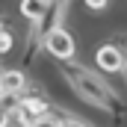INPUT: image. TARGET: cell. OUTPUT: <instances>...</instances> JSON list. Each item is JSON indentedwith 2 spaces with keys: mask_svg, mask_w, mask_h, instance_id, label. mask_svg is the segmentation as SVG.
I'll return each mask as SVG.
<instances>
[{
  "mask_svg": "<svg viewBox=\"0 0 127 127\" xmlns=\"http://www.w3.org/2000/svg\"><path fill=\"white\" fill-rule=\"evenodd\" d=\"M65 80L71 83V89L86 103H92V106L115 115V118H124L127 115V106L121 100V95H115V89L103 80V74H97L92 68H86V65H68L65 68Z\"/></svg>",
  "mask_w": 127,
  "mask_h": 127,
  "instance_id": "6da1fadb",
  "label": "cell"
},
{
  "mask_svg": "<svg viewBox=\"0 0 127 127\" xmlns=\"http://www.w3.org/2000/svg\"><path fill=\"white\" fill-rule=\"evenodd\" d=\"M44 47H47V53L50 56H56V59H71L74 56V35L65 30V27H59V30H53L47 38H44Z\"/></svg>",
  "mask_w": 127,
  "mask_h": 127,
  "instance_id": "7a4b0ae2",
  "label": "cell"
},
{
  "mask_svg": "<svg viewBox=\"0 0 127 127\" xmlns=\"http://www.w3.org/2000/svg\"><path fill=\"white\" fill-rule=\"evenodd\" d=\"M124 53L115 47V44H103L100 50L95 53V62L100 71H106V74H112V71H124Z\"/></svg>",
  "mask_w": 127,
  "mask_h": 127,
  "instance_id": "3957f363",
  "label": "cell"
},
{
  "mask_svg": "<svg viewBox=\"0 0 127 127\" xmlns=\"http://www.w3.org/2000/svg\"><path fill=\"white\" fill-rule=\"evenodd\" d=\"M27 89L24 71H0V95H21Z\"/></svg>",
  "mask_w": 127,
  "mask_h": 127,
  "instance_id": "277c9868",
  "label": "cell"
},
{
  "mask_svg": "<svg viewBox=\"0 0 127 127\" xmlns=\"http://www.w3.org/2000/svg\"><path fill=\"white\" fill-rule=\"evenodd\" d=\"M47 9H50V0H21V15L32 24H38L47 15Z\"/></svg>",
  "mask_w": 127,
  "mask_h": 127,
  "instance_id": "5b68a950",
  "label": "cell"
},
{
  "mask_svg": "<svg viewBox=\"0 0 127 127\" xmlns=\"http://www.w3.org/2000/svg\"><path fill=\"white\" fill-rule=\"evenodd\" d=\"M18 109H21V112H27V115H32V118H44V115H47V109H50V103H47V100H44V97H21V100H18Z\"/></svg>",
  "mask_w": 127,
  "mask_h": 127,
  "instance_id": "8992f818",
  "label": "cell"
},
{
  "mask_svg": "<svg viewBox=\"0 0 127 127\" xmlns=\"http://www.w3.org/2000/svg\"><path fill=\"white\" fill-rule=\"evenodd\" d=\"M12 44H15L12 32H9L6 27H3V30H0V53H9V50H12Z\"/></svg>",
  "mask_w": 127,
  "mask_h": 127,
  "instance_id": "52a82bcc",
  "label": "cell"
},
{
  "mask_svg": "<svg viewBox=\"0 0 127 127\" xmlns=\"http://www.w3.org/2000/svg\"><path fill=\"white\" fill-rule=\"evenodd\" d=\"M32 127H62V121H59V118H53V115H44V118H38Z\"/></svg>",
  "mask_w": 127,
  "mask_h": 127,
  "instance_id": "ba28073f",
  "label": "cell"
},
{
  "mask_svg": "<svg viewBox=\"0 0 127 127\" xmlns=\"http://www.w3.org/2000/svg\"><path fill=\"white\" fill-rule=\"evenodd\" d=\"M15 109H9L6 103H0V127H9V118H12Z\"/></svg>",
  "mask_w": 127,
  "mask_h": 127,
  "instance_id": "9c48e42d",
  "label": "cell"
},
{
  "mask_svg": "<svg viewBox=\"0 0 127 127\" xmlns=\"http://www.w3.org/2000/svg\"><path fill=\"white\" fill-rule=\"evenodd\" d=\"M62 127H92V124H86V121H80V118H74V115H65Z\"/></svg>",
  "mask_w": 127,
  "mask_h": 127,
  "instance_id": "30bf717a",
  "label": "cell"
},
{
  "mask_svg": "<svg viewBox=\"0 0 127 127\" xmlns=\"http://www.w3.org/2000/svg\"><path fill=\"white\" fill-rule=\"evenodd\" d=\"M106 3H109V0H86L89 9H106Z\"/></svg>",
  "mask_w": 127,
  "mask_h": 127,
  "instance_id": "8fae6325",
  "label": "cell"
},
{
  "mask_svg": "<svg viewBox=\"0 0 127 127\" xmlns=\"http://www.w3.org/2000/svg\"><path fill=\"white\" fill-rule=\"evenodd\" d=\"M124 74H127V59H124Z\"/></svg>",
  "mask_w": 127,
  "mask_h": 127,
  "instance_id": "7c38bea8",
  "label": "cell"
},
{
  "mask_svg": "<svg viewBox=\"0 0 127 127\" xmlns=\"http://www.w3.org/2000/svg\"><path fill=\"white\" fill-rule=\"evenodd\" d=\"M0 30H3V27H0Z\"/></svg>",
  "mask_w": 127,
  "mask_h": 127,
  "instance_id": "4fadbf2b",
  "label": "cell"
},
{
  "mask_svg": "<svg viewBox=\"0 0 127 127\" xmlns=\"http://www.w3.org/2000/svg\"><path fill=\"white\" fill-rule=\"evenodd\" d=\"M0 97H3V95H0Z\"/></svg>",
  "mask_w": 127,
  "mask_h": 127,
  "instance_id": "5bb4252c",
  "label": "cell"
}]
</instances>
